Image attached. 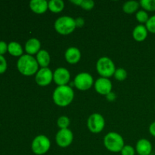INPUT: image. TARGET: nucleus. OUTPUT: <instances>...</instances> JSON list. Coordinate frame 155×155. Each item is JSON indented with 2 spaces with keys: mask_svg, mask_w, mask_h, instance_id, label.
<instances>
[{
  "mask_svg": "<svg viewBox=\"0 0 155 155\" xmlns=\"http://www.w3.org/2000/svg\"><path fill=\"white\" fill-rule=\"evenodd\" d=\"M147 30L151 33H155V15L149 18L148 21L145 24Z\"/></svg>",
  "mask_w": 155,
  "mask_h": 155,
  "instance_id": "obj_26",
  "label": "nucleus"
},
{
  "mask_svg": "<svg viewBox=\"0 0 155 155\" xmlns=\"http://www.w3.org/2000/svg\"><path fill=\"white\" fill-rule=\"evenodd\" d=\"M71 79L69 71L64 68H58L53 73V80L58 86H67Z\"/></svg>",
  "mask_w": 155,
  "mask_h": 155,
  "instance_id": "obj_11",
  "label": "nucleus"
},
{
  "mask_svg": "<svg viewBox=\"0 0 155 155\" xmlns=\"http://www.w3.org/2000/svg\"><path fill=\"white\" fill-rule=\"evenodd\" d=\"M139 4L145 9V11L148 12L155 11V0H141Z\"/></svg>",
  "mask_w": 155,
  "mask_h": 155,
  "instance_id": "obj_22",
  "label": "nucleus"
},
{
  "mask_svg": "<svg viewBox=\"0 0 155 155\" xmlns=\"http://www.w3.org/2000/svg\"><path fill=\"white\" fill-rule=\"evenodd\" d=\"M95 89L98 94L107 95L112 92V83L108 78L100 77L94 83Z\"/></svg>",
  "mask_w": 155,
  "mask_h": 155,
  "instance_id": "obj_12",
  "label": "nucleus"
},
{
  "mask_svg": "<svg viewBox=\"0 0 155 155\" xmlns=\"http://www.w3.org/2000/svg\"><path fill=\"white\" fill-rule=\"evenodd\" d=\"M96 70L101 77L109 78L114 76L116 68L111 59L107 57H101L97 61Z\"/></svg>",
  "mask_w": 155,
  "mask_h": 155,
  "instance_id": "obj_5",
  "label": "nucleus"
},
{
  "mask_svg": "<svg viewBox=\"0 0 155 155\" xmlns=\"http://www.w3.org/2000/svg\"><path fill=\"white\" fill-rule=\"evenodd\" d=\"M24 48H25V51L27 53V54L33 56V54H37L41 50L40 41L36 38H31L27 41Z\"/></svg>",
  "mask_w": 155,
  "mask_h": 155,
  "instance_id": "obj_16",
  "label": "nucleus"
},
{
  "mask_svg": "<svg viewBox=\"0 0 155 155\" xmlns=\"http://www.w3.org/2000/svg\"><path fill=\"white\" fill-rule=\"evenodd\" d=\"M154 107H155V106H154Z\"/></svg>",
  "mask_w": 155,
  "mask_h": 155,
  "instance_id": "obj_35",
  "label": "nucleus"
},
{
  "mask_svg": "<svg viewBox=\"0 0 155 155\" xmlns=\"http://www.w3.org/2000/svg\"><path fill=\"white\" fill-rule=\"evenodd\" d=\"M148 30L146 27L142 24L137 25L133 31V36L137 42H142L148 36Z\"/></svg>",
  "mask_w": 155,
  "mask_h": 155,
  "instance_id": "obj_17",
  "label": "nucleus"
},
{
  "mask_svg": "<svg viewBox=\"0 0 155 155\" xmlns=\"http://www.w3.org/2000/svg\"><path fill=\"white\" fill-rule=\"evenodd\" d=\"M8 51L14 57H21L24 53L23 47L21 44L15 41H12L8 44Z\"/></svg>",
  "mask_w": 155,
  "mask_h": 155,
  "instance_id": "obj_19",
  "label": "nucleus"
},
{
  "mask_svg": "<svg viewBox=\"0 0 155 155\" xmlns=\"http://www.w3.org/2000/svg\"><path fill=\"white\" fill-rule=\"evenodd\" d=\"M104 145L110 152L118 153L120 152L125 144L124 139L119 133L110 132L104 136Z\"/></svg>",
  "mask_w": 155,
  "mask_h": 155,
  "instance_id": "obj_3",
  "label": "nucleus"
},
{
  "mask_svg": "<svg viewBox=\"0 0 155 155\" xmlns=\"http://www.w3.org/2000/svg\"><path fill=\"white\" fill-rule=\"evenodd\" d=\"M74 98V92L71 86H58L53 92L52 98L54 103L59 107H66L73 101Z\"/></svg>",
  "mask_w": 155,
  "mask_h": 155,
  "instance_id": "obj_2",
  "label": "nucleus"
},
{
  "mask_svg": "<svg viewBox=\"0 0 155 155\" xmlns=\"http://www.w3.org/2000/svg\"><path fill=\"white\" fill-rule=\"evenodd\" d=\"M64 57L68 63L74 64L80 61L81 58V52L77 47H70L65 51Z\"/></svg>",
  "mask_w": 155,
  "mask_h": 155,
  "instance_id": "obj_14",
  "label": "nucleus"
},
{
  "mask_svg": "<svg viewBox=\"0 0 155 155\" xmlns=\"http://www.w3.org/2000/svg\"><path fill=\"white\" fill-rule=\"evenodd\" d=\"M82 2H83V0H71V2L73 3V4L76 5L80 6L82 4Z\"/></svg>",
  "mask_w": 155,
  "mask_h": 155,
  "instance_id": "obj_34",
  "label": "nucleus"
},
{
  "mask_svg": "<svg viewBox=\"0 0 155 155\" xmlns=\"http://www.w3.org/2000/svg\"><path fill=\"white\" fill-rule=\"evenodd\" d=\"M70 119L66 116H61L58 119L57 125L60 128V130L62 129H68V127L70 125Z\"/></svg>",
  "mask_w": 155,
  "mask_h": 155,
  "instance_id": "obj_23",
  "label": "nucleus"
},
{
  "mask_svg": "<svg viewBox=\"0 0 155 155\" xmlns=\"http://www.w3.org/2000/svg\"><path fill=\"white\" fill-rule=\"evenodd\" d=\"M136 151L139 155H150L152 151V145L146 139H141L136 145Z\"/></svg>",
  "mask_w": 155,
  "mask_h": 155,
  "instance_id": "obj_13",
  "label": "nucleus"
},
{
  "mask_svg": "<svg viewBox=\"0 0 155 155\" xmlns=\"http://www.w3.org/2000/svg\"><path fill=\"white\" fill-rule=\"evenodd\" d=\"M8 51V44L5 41H0V55H3Z\"/></svg>",
  "mask_w": 155,
  "mask_h": 155,
  "instance_id": "obj_30",
  "label": "nucleus"
},
{
  "mask_svg": "<svg viewBox=\"0 0 155 155\" xmlns=\"http://www.w3.org/2000/svg\"><path fill=\"white\" fill-rule=\"evenodd\" d=\"M53 72L48 68H42L36 73L35 81L39 86H47L52 82Z\"/></svg>",
  "mask_w": 155,
  "mask_h": 155,
  "instance_id": "obj_10",
  "label": "nucleus"
},
{
  "mask_svg": "<svg viewBox=\"0 0 155 155\" xmlns=\"http://www.w3.org/2000/svg\"><path fill=\"white\" fill-rule=\"evenodd\" d=\"M54 30L61 35H68L75 30V19L70 16H61L58 18L54 24Z\"/></svg>",
  "mask_w": 155,
  "mask_h": 155,
  "instance_id": "obj_4",
  "label": "nucleus"
},
{
  "mask_svg": "<svg viewBox=\"0 0 155 155\" xmlns=\"http://www.w3.org/2000/svg\"><path fill=\"white\" fill-rule=\"evenodd\" d=\"M139 6H140V4L139 2L132 0V1H128L124 3L123 5V10L127 14H133L138 12Z\"/></svg>",
  "mask_w": 155,
  "mask_h": 155,
  "instance_id": "obj_20",
  "label": "nucleus"
},
{
  "mask_svg": "<svg viewBox=\"0 0 155 155\" xmlns=\"http://www.w3.org/2000/svg\"><path fill=\"white\" fill-rule=\"evenodd\" d=\"M121 155H135L136 154V150L133 146L130 145H124L120 151Z\"/></svg>",
  "mask_w": 155,
  "mask_h": 155,
  "instance_id": "obj_27",
  "label": "nucleus"
},
{
  "mask_svg": "<svg viewBox=\"0 0 155 155\" xmlns=\"http://www.w3.org/2000/svg\"><path fill=\"white\" fill-rule=\"evenodd\" d=\"M75 21H76V25H77V27H82L85 24L84 19H83V18H81V17H79V18H77V19H75Z\"/></svg>",
  "mask_w": 155,
  "mask_h": 155,
  "instance_id": "obj_31",
  "label": "nucleus"
},
{
  "mask_svg": "<svg viewBox=\"0 0 155 155\" xmlns=\"http://www.w3.org/2000/svg\"><path fill=\"white\" fill-rule=\"evenodd\" d=\"M74 135L69 129H62L57 133L55 141L57 145L61 148H67L72 144Z\"/></svg>",
  "mask_w": 155,
  "mask_h": 155,
  "instance_id": "obj_9",
  "label": "nucleus"
},
{
  "mask_svg": "<svg viewBox=\"0 0 155 155\" xmlns=\"http://www.w3.org/2000/svg\"><path fill=\"white\" fill-rule=\"evenodd\" d=\"M51 142L47 136L39 135L34 138L31 144L32 151L36 155H43L46 154L50 149Z\"/></svg>",
  "mask_w": 155,
  "mask_h": 155,
  "instance_id": "obj_6",
  "label": "nucleus"
},
{
  "mask_svg": "<svg viewBox=\"0 0 155 155\" xmlns=\"http://www.w3.org/2000/svg\"><path fill=\"white\" fill-rule=\"evenodd\" d=\"M106 99L109 101H114V100L116 99V94L114 93L113 92H110V93L107 94V95H106Z\"/></svg>",
  "mask_w": 155,
  "mask_h": 155,
  "instance_id": "obj_32",
  "label": "nucleus"
},
{
  "mask_svg": "<svg viewBox=\"0 0 155 155\" xmlns=\"http://www.w3.org/2000/svg\"><path fill=\"white\" fill-rule=\"evenodd\" d=\"M64 8V2L62 0H50L48 2V9L53 13H59Z\"/></svg>",
  "mask_w": 155,
  "mask_h": 155,
  "instance_id": "obj_21",
  "label": "nucleus"
},
{
  "mask_svg": "<svg viewBox=\"0 0 155 155\" xmlns=\"http://www.w3.org/2000/svg\"><path fill=\"white\" fill-rule=\"evenodd\" d=\"M149 133L151 136L155 137V121L150 125L149 127Z\"/></svg>",
  "mask_w": 155,
  "mask_h": 155,
  "instance_id": "obj_33",
  "label": "nucleus"
},
{
  "mask_svg": "<svg viewBox=\"0 0 155 155\" xmlns=\"http://www.w3.org/2000/svg\"><path fill=\"white\" fill-rule=\"evenodd\" d=\"M114 76V78L118 81H124L127 79V72L124 68H118V69H116Z\"/></svg>",
  "mask_w": 155,
  "mask_h": 155,
  "instance_id": "obj_24",
  "label": "nucleus"
},
{
  "mask_svg": "<svg viewBox=\"0 0 155 155\" xmlns=\"http://www.w3.org/2000/svg\"><path fill=\"white\" fill-rule=\"evenodd\" d=\"M36 61H37L39 66L42 68H48L51 61L49 53L46 50L41 49L39 52L36 54Z\"/></svg>",
  "mask_w": 155,
  "mask_h": 155,
  "instance_id": "obj_18",
  "label": "nucleus"
},
{
  "mask_svg": "<svg viewBox=\"0 0 155 155\" xmlns=\"http://www.w3.org/2000/svg\"><path fill=\"white\" fill-rule=\"evenodd\" d=\"M8 63L5 58L3 55H0V74H2L7 71Z\"/></svg>",
  "mask_w": 155,
  "mask_h": 155,
  "instance_id": "obj_29",
  "label": "nucleus"
},
{
  "mask_svg": "<svg viewBox=\"0 0 155 155\" xmlns=\"http://www.w3.org/2000/svg\"><path fill=\"white\" fill-rule=\"evenodd\" d=\"M94 84L93 77L87 72H81L77 74L74 80V85L80 91H86Z\"/></svg>",
  "mask_w": 155,
  "mask_h": 155,
  "instance_id": "obj_7",
  "label": "nucleus"
},
{
  "mask_svg": "<svg viewBox=\"0 0 155 155\" xmlns=\"http://www.w3.org/2000/svg\"><path fill=\"white\" fill-rule=\"evenodd\" d=\"M95 6V2L92 0H83L80 7L85 10H92Z\"/></svg>",
  "mask_w": 155,
  "mask_h": 155,
  "instance_id": "obj_28",
  "label": "nucleus"
},
{
  "mask_svg": "<svg viewBox=\"0 0 155 155\" xmlns=\"http://www.w3.org/2000/svg\"><path fill=\"white\" fill-rule=\"evenodd\" d=\"M136 18L139 23H145L146 24L147 21L149 19V16H148V14L147 13L146 11L140 10L136 12Z\"/></svg>",
  "mask_w": 155,
  "mask_h": 155,
  "instance_id": "obj_25",
  "label": "nucleus"
},
{
  "mask_svg": "<svg viewBox=\"0 0 155 155\" xmlns=\"http://www.w3.org/2000/svg\"><path fill=\"white\" fill-rule=\"evenodd\" d=\"M17 68L22 75L30 77L36 74L39 71V64L33 56L27 54H23L18 58Z\"/></svg>",
  "mask_w": 155,
  "mask_h": 155,
  "instance_id": "obj_1",
  "label": "nucleus"
},
{
  "mask_svg": "<svg viewBox=\"0 0 155 155\" xmlns=\"http://www.w3.org/2000/svg\"><path fill=\"white\" fill-rule=\"evenodd\" d=\"M105 121L101 114L94 113L89 116L87 120V127L92 133H99L104 130Z\"/></svg>",
  "mask_w": 155,
  "mask_h": 155,
  "instance_id": "obj_8",
  "label": "nucleus"
},
{
  "mask_svg": "<svg viewBox=\"0 0 155 155\" xmlns=\"http://www.w3.org/2000/svg\"><path fill=\"white\" fill-rule=\"evenodd\" d=\"M30 8L34 13L44 14L48 8V2L46 0H32L30 2Z\"/></svg>",
  "mask_w": 155,
  "mask_h": 155,
  "instance_id": "obj_15",
  "label": "nucleus"
}]
</instances>
